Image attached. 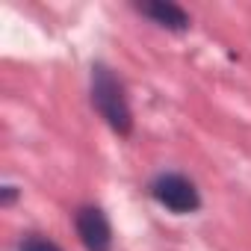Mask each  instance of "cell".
<instances>
[{"label":"cell","instance_id":"obj_5","mask_svg":"<svg viewBox=\"0 0 251 251\" xmlns=\"http://www.w3.org/2000/svg\"><path fill=\"white\" fill-rule=\"evenodd\" d=\"M18 251H62V248H59L56 242H50V239L39 236V233H30V236H24V239H21Z\"/></svg>","mask_w":251,"mask_h":251},{"label":"cell","instance_id":"obj_3","mask_svg":"<svg viewBox=\"0 0 251 251\" xmlns=\"http://www.w3.org/2000/svg\"><path fill=\"white\" fill-rule=\"evenodd\" d=\"M80 242L86 245V251H109L112 248V227L103 216L100 207H80L74 216Z\"/></svg>","mask_w":251,"mask_h":251},{"label":"cell","instance_id":"obj_4","mask_svg":"<svg viewBox=\"0 0 251 251\" xmlns=\"http://www.w3.org/2000/svg\"><path fill=\"white\" fill-rule=\"evenodd\" d=\"M142 15H148L154 24L160 27H169V30H186L189 27V15L177 6V3H169V0H157V3H142L139 6Z\"/></svg>","mask_w":251,"mask_h":251},{"label":"cell","instance_id":"obj_2","mask_svg":"<svg viewBox=\"0 0 251 251\" xmlns=\"http://www.w3.org/2000/svg\"><path fill=\"white\" fill-rule=\"evenodd\" d=\"M151 195L172 213H195L201 207V195L195 189L192 180H186L183 175H160L151 183Z\"/></svg>","mask_w":251,"mask_h":251},{"label":"cell","instance_id":"obj_1","mask_svg":"<svg viewBox=\"0 0 251 251\" xmlns=\"http://www.w3.org/2000/svg\"><path fill=\"white\" fill-rule=\"evenodd\" d=\"M92 100L98 106V112L106 118V124L118 133H130L133 127V118H130V106L124 100V92H121V83L103 68L98 65L95 74H92Z\"/></svg>","mask_w":251,"mask_h":251}]
</instances>
